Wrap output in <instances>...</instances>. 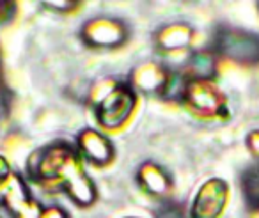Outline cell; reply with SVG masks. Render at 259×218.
Instances as JSON below:
<instances>
[{
  "instance_id": "9c48e42d",
  "label": "cell",
  "mask_w": 259,
  "mask_h": 218,
  "mask_svg": "<svg viewBox=\"0 0 259 218\" xmlns=\"http://www.w3.org/2000/svg\"><path fill=\"white\" fill-rule=\"evenodd\" d=\"M167 71L163 66L155 64V62H148V64H142L132 73V83L130 85L134 89H139L142 93H162L163 85L167 82Z\"/></svg>"
},
{
  "instance_id": "5b68a950",
  "label": "cell",
  "mask_w": 259,
  "mask_h": 218,
  "mask_svg": "<svg viewBox=\"0 0 259 218\" xmlns=\"http://www.w3.org/2000/svg\"><path fill=\"white\" fill-rule=\"evenodd\" d=\"M0 204H4L13 218H39L43 213L41 206L30 195L23 178L18 174H11V178L4 183Z\"/></svg>"
},
{
  "instance_id": "ac0fdd59",
  "label": "cell",
  "mask_w": 259,
  "mask_h": 218,
  "mask_svg": "<svg viewBox=\"0 0 259 218\" xmlns=\"http://www.w3.org/2000/svg\"><path fill=\"white\" fill-rule=\"evenodd\" d=\"M247 144H248V147H250L252 154L259 160V132H252L247 139Z\"/></svg>"
},
{
  "instance_id": "5bb4252c",
  "label": "cell",
  "mask_w": 259,
  "mask_h": 218,
  "mask_svg": "<svg viewBox=\"0 0 259 218\" xmlns=\"http://www.w3.org/2000/svg\"><path fill=\"white\" fill-rule=\"evenodd\" d=\"M155 216L156 218H187L185 214V209L180 206L178 202H163L160 204V207L155 211Z\"/></svg>"
},
{
  "instance_id": "2e32d148",
  "label": "cell",
  "mask_w": 259,
  "mask_h": 218,
  "mask_svg": "<svg viewBox=\"0 0 259 218\" xmlns=\"http://www.w3.org/2000/svg\"><path fill=\"white\" fill-rule=\"evenodd\" d=\"M47 8L55 9V11H71L75 9L80 2H69V0H62V2H43Z\"/></svg>"
},
{
  "instance_id": "ba28073f",
  "label": "cell",
  "mask_w": 259,
  "mask_h": 218,
  "mask_svg": "<svg viewBox=\"0 0 259 218\" xmlns=\"http://www.w3.org/2000/svg\"><path fill=\"white\" fill-rule=\"evenodd\" d=\"M78 153L82 160H87L93 165H108L114 158L112 142L96 129H83L78 135Z\"/></svg>"
},
{
  "instance_id": "7a4b0ae2",
  "label": "cell",
  "mask_w": 259,
  "mask_h": 218,
  "mask_svg": "<svg viewBox=\"0 0 259 218\" xmlns=\"http://www.w3.org/2000/svg\"><path fill=\"white\" fill-rule=\"evenodd\" d=\"M93 103L96 105V121L101 128L115 129L130 119L137 103V94L130 83L103 82V91H93Z\"/></svg>"
},
{
  "instance_id": "30bf717a",
  "label": "cell",
  "mask_w": 259,
  "mask_h": 218,
  "mask_svg": "<svg viewBox=\"0 0 259 218\" xmlns=\"http://www.w3.org/2000/svg\"><path fill=\"white\" fill-rule=\"evenodd\" d=\"M194 30L187 23H170L155 34V45L162 52H178L192 43Z\"/></svg>"
},
{
  "instance_id": "8fae6325",
  "label": "cell",
  "mask_w": 259,
  "mask_h": 218,
  "mask_svg": "<svg viewBox=\"0 0 259 218\" xmlns=\"http://www.w3.org/2000/svg\"><path fill=\"white\" fill-rule=\"evenodd\" d=\"M139 185L146 193L155 197H163L169 193L170 190V178L160 165L153 163V161H146L141 168H139Z\"/></svg>"
},
{
  "instance_id": "3957f363",
  "label": "cell",
  "mask_w": 259,
  "mask_h": 218,
  "mask_svg": "<svg viewBox=\"0 0 259 218\" xmlns=\"http://www.w3.org/2000/svg\"><path fill=\"white\" fill-rule=\"evenodd\" d=\"M213 54L243 66L259 64V36L233 27H222L213 37Z\"/></svg>"
},
{
  "instance_id": "6da1fadb",
  "label": "cell",
  "mask_w": 259,
  "mask_h": 218,
  "mask_svg": "<svg viewBox=\"0 0 259 218\" xmlns=\"http://www.w3.org/2000/svg\"><path fill=\"white\" fill-rule=\"evenodd\" d=\"M27 172L41 186L62 190L78 206H91L96 200V188L82 165V156L68 142H54L32 153Z\"/></svg>"
},
{
  "instance_id": "277c9868",
  "label": "cell",
  "mask_w": 259,
  "mask_h": 218,
  "mask_svg": "<svg viewBox=\"0 0 259 218\" xmlns=\"http://www.w3.org/2000/svg\"><path fill=\"white\" fill-rule=\"evenodd\" d=\"M181 101L195 117L222 119L227 115L226 96L209 80H190Z\"/></svg>"
},
{
  "instance_id": "8992f818",
  "label": "cell",
  "mask_w": 259,
  "mask_h": 218,
  "mask_svg": "<svg viewBox=\"0 0 259 218\" xmlns=\"http://www.w3.org/2000/svg\"><path fill=\"white\" fill-rule=\"evenodd\" d=\"M227 183L213 178L199 188L190 209V218H219L227 204Z\"/></svg>"
},
{
  "instance_id": "9a60e30c",
  "label": "cell",
  "mask_w": 259,
  "mask_h": 218,
  "mask_svg": "<svg viewBox=\"0 0 259 218\" xmlns=\"http://www.w3.org/2000/svg\"><path fill=\"white\" fill-rule=\"evenodd\" d=\"M15 15V2H4L0 0V23L9 22Z\"/></svg>"
},
{
  "instance_id": "52a82bcc",
  "label": "cell",
  "mask_w": 259,
  "mask_h": 218,
  "mask_svg": "<svg viewBox=\"0 0 259 218\" xmlns=\"http://www.w3.org/2000/svg\"><path fill=\"white\" fill-rule=\"evenodd\" d=\"M128 37V29L122 22L112 18H94L82 27V39L94 48H114Z\"/></svg>"
},
{
  "instance_id": "e0dca14e",
  "label": "cell",
  "mask_w": 259,
  "mask_h": 218,
  "mask_svg": "<svg viewBox=\"0 0 259 218\" xmlns=\"http://www.w3.org/2000/svg\"><path fill=\"white\" fill-rule=\"evenodd\" d=\"M39 218H68V214H66V211L61 209V207L52 206V207L43 209V213L39 214Z\"/></svg>"
},
{
  "instance_id": "7c38bea8",
  "label": "cell",
  "mask_w": 259,
  "mask_h": 218,
  "mask_svg": "<svg viewBox=\"0 0 259 218\" xmlns=\"http://www.w3.org/2000/svg\"><path fill=\"white\" fill-rule=\"evenodd\" d=\"M188 80H209L217 75V57L213 50H197L190 54L183 69H181Z\"/></svg>"
},
{
  "instance_id": "4fadbf2b",
  "label": "cell",
  "mask_w": 259,
  "mask_h": 218,
  "mask_svg": "<svg viewBox=\"0 0 259 218\" xmlns=\"http://www.w3.org/2000/svg\"><path fill=\"white\" fill-rule=\"evenodd\" d=\"M241 190L248 207L259 213V161L247 168L241 176Z\"/></svg>"
}]
</instances>
